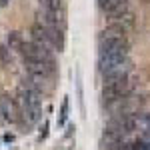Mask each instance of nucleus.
Wrapping results in <instances>:
<instances>
[{"label": "nucleus", "mask_w": 150, "mask_h": 150, "mask_svg": "<svg viewBox=\"0 0 150 150\" xmlns=\"http://www.w3.org/2000/svg\"><path fill=\"white\" fill-rule=\"evenodd\" d=\"M132 90V82L128 74L122 76H110V78H104V88H102V96L108 102H118L122 98H126Z\"/></svg>", "instance_id": "obj_2"}, {"label": "nucleus", "mask_w": 150, "mask_h": 150, "mask_svg": "<svg viewBox=\"0 0 150 150\" xmlns=\"http://www.w3.org/2000/svg\"><path fill=\"white\" fill-rule=\"evenodd\" d=\"M0 60L4 64H10L12 62V54H10V50H8V46H0Z\"/></svg>", "instance_id": "obj_8"}, {"label": "nucleus", "mask_w": 150, "mask_h": 150, "mask_svg": "<svg viewBox=\"0 0 150 150\" xmlns=\"http://www.w3.org/2000/svg\"><path fill=\"white\" fill-rule=\"evenodd\" d=\"M40 4L44 6V10H62V0H40Z\"/></svg>", "instance_id": "obj_7"}, {"label": "nucleus", "mask_w": 150, "mask_h": 150, "mask_svg": "<svg viewBox=\"0 0 150 150\" xmlns=\"http://www.w3.org/2000/svg\"><path fill=\"white\" fill-rule=\"evenodd\" d=\"M18 100L22 104V110H40V102H42L40 90H36L28 84H24L18 90Z\"/></svg>", "instance_id": "obj_3"}, {"label": "nucleus", "mask_w": 150, "mask_h": 150, "mask_svg": "<svg viewBox=\"0 0 150 150\" xmlns=\"http://www.w3.org/2000/svg\"><path fill=\"white\" fill-rule=\"evenodd\" d=\"M98 66L104 78L122 76L130 72V58L128 50H114V52H98Z\"/></svg>", "instance_id": "obj_1"}, {"label": "nucleus", "mask_w": 150, "mask_h": 150, "mask_svg": "<svg viewBox=\"0 0 150 150\" xmlns=\"http://www.w3.org/2000/svg\"><path fill=\"white\" fill-rule=\"evenodd\" d=\"M96 2H98V8L108 16H118L128 8V0H96Z\"/></svg>", "instance_id": "obj_5"}, {"label": "nucleus", "mask_w": 150, "mask_h": 150, "mask_svg": "<svg viewBox=\"0 0 150 150\" xmlns=\"http://www.w3.org/2000/svg\"><path fill=\"white\" fill-rule=\"evenodd\" d=\"M24 44L22 36L18 34V32H10V36H8V48L10 50H20Z\"/></svg>", "instance_id": "obj_6"}, {"label": "nucleus", "mask_w": 150, "mask_h": 150, "mask_svg": "<svg viewBox=\"0 0 150 150\" xmlns=\"http://www.w3.org/2000/svg\"><path fill=\"white\" fill-rule=\"evenodd\" d=\"M8 2H10V0H0V6H6Z\"/></svg>", "instance_id": "obj_9"}, {"label": "nucleus", "mask_w": 150, "mask_h": 150, "mask_svg": "<svg viewBox=\"0 0 150 150\" xmlns=\"http://www.w3.org/2000/svg\"><path fill=\"white\" fill-rule=\"evenodd\" d=\"M0 114H2V120H6V122H16L18 120V106L8 94L0 96Z\"/></svg>", "instance_id": "obj_4"}]
</instances>
